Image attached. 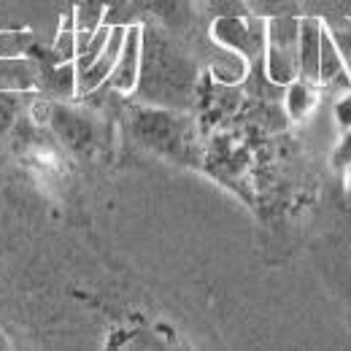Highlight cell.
Segmentation results:
<instances>
[{"label":"cell","instance_id":"cell-1","mask_svg":"<svg viewBox=\"0 0 351 351\" xmlns=\"http://www.w3.org/2000/svg\"><path fill=\"white\" fill-rule=\"evenodd\" d=\"M200 71L173 33L157 22H141V73L132 89L135 103L189 111L197 100Z\"/></svg>","mask_w":351,"mask_h":351},{"label":"cell","instance_id":"cell-2","mask_svg":"<svg viewBox=\"0 0 351 351\" xmlns=\"http://www.w3.org/2000/svg\"><path fill=\"white\" fill-rule=\"evenodd\" d=\"M125 122L128 135L138 149L165 162H173L178 168H200V141L189 111L132 100Z\"/></svg>","mask_w":351,"mask_h":351},{"label":"cell","instance_id":"cell-3","mask_svg":"<svg viewBox=\"0 0 351 351\" xmlns=\"http://www.w3.org/2000/svg\"><path fill=\"white\" fill-rule=\"evenodd\" d=\"M36 114H41V122H46L57 141L76 157H92L103 146V125L87 108L65 100H41L36 103Z\"/></svg>","mask_w":351,"mask_h":351},{"label":"cell","instance_id":"cell-4","mask_svg":"<svg viewBox=\"0 0 351 351\" xmlns=\"http://www.w3.org/2000/svg\"><path fill=\"white\" fill-rule=\"evenodd\" d=\"M300 14H278L265 19V73L273 84L287 87L300 76L298 71Z\"/></svg>","mask_w":351,"mask_h":351},{"label":"cell","instance_id":"cell-5","mask_svg":"<svg viewBox=\"0 0 351 351\" xmlns=\"http://www.w3.org/2000/svg\"><path fill=\"white\" fill-rule=\"evenodd\" d=\"M211 38L243 57L246 62H254L265 57V19L257 14H227L211 19Z\"/></svg>","mask_w":351,"mask_h":351},{"label":"cell","instance_id":"cell-6","mask_svg":"<svg viewBox=\"0 0 351 351\" xmlns=\"http://www.w3.org/2000/svg\"><path fill=\"white\" fill-rule=\"evenodd\" d=\"M138 16L132 0H76L73 25L76 33H92L100 25H130Z\"/></svg>","mask_w":351,"mask_h":351},{"label":"cell","instance_id":"cell-7","mask_svg":"<svg viewBox=\"0 0 351 351\" xmlns=\"http://www.w3.org/2000/svg\"><path fill=\"white\" fill-rule=\"evenodd\" d=\"M135 11L157 22L168 33L186 36L197 22V0H132Z\"/></svg>","mask_w":351,"mask_h":351},{"label":"cell","instance_id":"cell-8","mask_svg":"<svg viewBox=\"0 0 351 351\" xmlns=\"http://www.w3.org/2000/svg\"><path fill=\"white\" fill-rule=\"evenodd\" d=\"M125 33H128V25H114L111 27V36L103 46V51L89 62L87 68L79 71V82H76V97H87L92 92H97L100 87H106L117 60H119V51L125 44Z\"/></svg>","mask_w":351,"mask_h":351},{"label":"cell","instance_id":"cell-9","mask_svg":"<svg viewBox=\"0 0 351 351\" xmlns=\"http://www.w3.org/2000/svg\"><path fill=\"white\" fill-rule=\"evenodd\" d=\"M138 73H141V22H130L119 60H117L106 87L119 92V95H132V89L138 84Z\"/></svg>","mask_w":351,"mask_h":351},{"label":"cell","instance_id":"cell-10","mask_svg":"<svg viewBox=\"0 0 351 351\" xmlns=\"http://www.w3.org/2000/svg\"><path fill=\"white\" fill-rule=\"evenodd\" d=\"M38 87L41 76L33 54H0V89L30 95Z\"/></svg>","mask_w":351,"mask_h":351},{"label":"cell","instance_id":"cell-11","mask_svg":"<svg viewBox=\"0 0 351 351\" xmlns=\"http://www.w3.org/2000/svg\"><path fill=\"white\" fill-rule=\"evenodd\" d=\"M324 19L300 16V38H298V71L308 82L319 84V54H322Z\"/></svg>","mask_w":351,"mask_h":351},{"label":"cell","instance_id":"cell-12","mask_svg":"<svg viewBox=\"0 0 351 351\" xmlns=\"http://www.w3.org/2000/svg\"><path fill=\"white\" fill-rule=\"evenodd\" d=\"M335 82H346L351 87L349 65H346V57L341 54L338 44L332 41L330 30L324 27V36H322V54H319V84H335Z\"/></svg>","mask_w":351,"mask_h":351},{"label":"cell","instance_id":"cell-13","mask_svg":"<svg viewBox=\"0 0 351 351\" xmlns=\"http://www.w3.org/2000/svg\"><path fill=\"white\" fill-rule=\"evenodd\" d=\"M316 82H308L303 76H298L295 82L287 84V95H284V106H287V114L292 122H303L313 114L316 108V100H319V92H316Z\"/></svg>","mask_w":351,"mask_h":351},{"label":"cell","instance_id":"cell-14","mask_svg":"<svg viewBox=\"0 0 351 351\" xmlns=\"http://www.w3.org/2000/svg\"><path fill=\"white\" fill-rule=\"evenodd\" d=\"M25 97H27V95H22V92L0 89V135H8V130L16 125Z\"/></svg>","mask_w":351,"mask_h":351},{"label":"cell","instance_id":"cell-15","mask_svg":"<svg viewBox=\"0 0 351 351\" xmlns=\"http://www.w3.org/2000/svg\"><path fill=\"white\" fill-rule=\"evenodd\" d=\"M249 3V8H252V14H257V16H278V14H298V5H300V0H246Z\"/></svg>","mask_w":351,"mask_h":351},{"label":"cell","instance_id":"cell-16","mask_svg":"<svg viewBox=\"0 0 351 351\" xmlns=\"http://www.w3.org/2000/svg\"><path fill=\"white\" fill-rule=\"evenodd\" d=\"M330 162H332L335 171H346V168H351V128H346L343 138H341L338 146L332 149Z\"/></svg>","mask_w":351,"mask_h":351},{"label":"cell","instance_id":"cell-17","mask_svg":"<svg viewBox=\"0 0 351 351\" xmlns=\"http://www.w3.org/2000/svg\"><path fill=\"white\" fill-rule=\"evenodd\" d=\"M335 122H338L343 130L351 128V89L343 97H338V103H335Z\"/></svg>","mask_w":351,"mask_h":351},{"label":"cell","instance_id":"cell-18","mask_svg":"<svg viewBox=\"0 0 351 351\" xmlns=\"http://www.w3.org/2000/svg\"><path fill=\"white\" fill-rule=\"evenodd\" d=\"M349 76H351V57H349Z\"/></svg>","mask_w":351,"mask_h":351},{"label":"cell","instance_id":"cell-19","mask_svg":"<svg viewBox=\"0 0 351 351\" xmlns=\"http://www.w3.org/2000/svg\"><path fill=\"white\" fill-rule=\"evenodd\" d=\"M71 3H76V0H71Z\"/></svg>","mask_w":351,"mask_h":351}]
</instances>
